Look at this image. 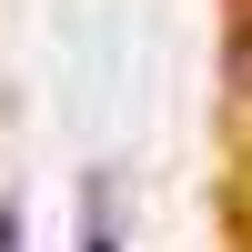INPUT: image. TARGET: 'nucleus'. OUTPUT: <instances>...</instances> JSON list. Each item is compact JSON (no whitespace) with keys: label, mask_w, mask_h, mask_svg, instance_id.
<instances>
[{"label":"nucleus","mask_w":252,"mask_h":252,"mask_svg":"<svg viewBox=\"0 0 252 252\" xmlns=\"http://www.w3.org/2000/svg\"><path fill=\"white\" fill-rule=\"evenodd\" d=\"M232 121L252 131V10L232 20Z\"/></svg>","instance_id":"nucleus-1"},{"label":"nucleus","mask_w":252,"mask_h":252,"mask_svg":"<svg viewBox=\"0 0 252 252\" xmlns=\"http://www.w3.org/2000/svg\"><path fill=\"white\" fill-rule=\"evenodd\" d=\"M81 252H121V232H111V212H101V202L81 212Z\"/></svg>","instance_id":"nucleus-2"}]
</instances>
